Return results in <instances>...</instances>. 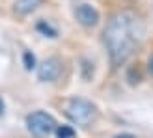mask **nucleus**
Here are the masks:
<instances>
[{
  "mask_svg": "<svg viewBox=\"0 0 153 138\" xmlns=\"http://www.w3.org/2000/svg\"><path fill=\"white\" fill-rule=\"evenodd\" d=\"M146 36V26L140 17L131 11H118L108 19L103 32L105 47L114 67L121 65L133 56Z\"/></svg>",
  "mask_w": 153,
  "mask_h": 138,
  "instance_id": "nucleus-1",
  "label": "nucleus"
},
{
  "mask_svg": "<svg viewBox=\"0 0 153 138\" xmlns=\"http://www.w3.org/2000/svg\"><path fill=\"white\" fill-rule=\"evenodd\" d=\"M65 114L69 119L76 125H90L97 118V108L95 105L82 97H73L65 105Z\"/></svg>",
  "mask_w": 153,
  "mask_h": 138,
  "instance_id": "nucleus-2",
  "label": "nucleus"
},
{
  "mask_svg": "<svg viewBox=\"0 0 153 138\" xmlns=\"http://www.w3.org/2000/svg\"><path fill=\"white\" fill-rule=\"evenodd\" d=\"M26 125H28V131L36 138H47L49 134L54 133L56 121L51 114L37 110V112H32L26 116Z\"/></svg>",
  "mask_w": 153,
  "mask_h": 138,
  "instance_id": "nucleus-3",
  "label": "nucleus"
},
{
  "mask_svg": "<svg viewBox=\"0 0 153 138\" xmlns=\"http://www.w3.org/2000/svg\"><path fill=\"white\" fill-rule=\"evenodd\" d=\"M62 75V62L58 58H47L37 67V79L41 82H54Z\"/></svg>",
  "mask_w": 153,
  "mask_h": 138,
  "instance_id": "nucleus-4",
  "label": "nucleus"
},
{
  "mask_svg": "<svg viewBox=\"0 0 153 138\" xmlns=\"http://www.w3.org/2000/svg\"><path fill=\"white\" fill-rule=\"evenodd\" d=\"M75 17L84 28H94L99 22V11L90 4H80L75 10Z\"/></svg>",
  "mask_w": 153,
  "mask_h": 138,
  "instance_id": "nucleus-5",
  "label": "nucleus"
},
{
  "mask_svg": "<svg viewBox=\"0 0 153 138\" xmlns=\"http://www.w3.org/2000/svg\"><path fill=\"white\" fill-rule=\"evenodd\" d=\"M41 4H43V0H15L13 11L19 17H25V15H30L32 11H36Z\"/></svg>",
  "mask_w": 153,
  "mask_h": 138,
  "instance_id": "nucleus-6",
  "label": "nucleus"
},
{
  "mask_svg": "<svg viewBox=\"0 0 153 138\" xmlns=\"http://www.w3.org/2000/svg\"><path fill=\"white\" fill-rule=\"evenodd\" d=\"M54 133H56L58 138H73L75 136V131H73L69 125H56Z\"/></svg>",
  "mask_w": 153,
  "mask_h": 138,
  "instance_id": "nucleus-7",
  "label": "nucleus"
},
{
  "mask_svg": "<svg viewBox=\"0 0 153 138\" xmlns=\"http://www.w3.org/2000/svg\"><path fill=\"white\" fill-rule=\"evenodd\" d=\"M22 62H25V67L30 71V69H34V67H36V56H34L30 50H26L25 54H22Z\"/></svg>",
  "mask_w": 153,
  "mask_h": 138,
  "instance_id": "nucleus-8",
  "label": "nucleus"
},
{
  "mask_svg": "<svg viewBox=\"0 0 153 138\" xmlns=\"http://www.w3.org/2000/svg\"><path fill=\"white\" fill-rule=\"evenodd\" d=\"M37 30H39V32H43V34H49V37H56V36H58L56 30L51 28L49 24H45V22H39V24H37Z\"/></svg>",
  "mask_w": 153,
  "mask_h": 138,
  "instance_id": "nucleus-9",
  "label": "nucleus"
},
{
  "mask_svg": "<svg viewBox=\"0 0 153 138\" xmlns=\"http://www.w3.org/2000/svg\"><path fill=\"white\" fill-rule=\"evenodd\" d=\"M148 69H149V73H151V76H153V54H151V58H149V64H148Z\"/></svg>",
  "mask_w": 153,
  "mask_h": 138,
  "instance_id": "nucleus-10",
  "label": "nucleus"
},
{
  "mask_svg": "<svg viewBox=\"0 0 153 138\" xmlns=\"http://www.w3.org/2000/svg\"><path fill=\"white\" fill-rule=\"evenodd\" d=\"M4 108H6V105H4V101H2V97H0V116L4 114Z\"/></svg>",
  "mask_w": 153,
  "mask_h": 138,
  "instance_id": "nucleus-11",
  "label": "nucleus"
},
{
  "mask_svg": "<svg viewBox=\"0 0 153 138\" xmlns=\"http://www.w3.org/2000/svg\"><path fill=\"white\" fill-rule=\"evenodd\" d=\"M116 138H136V136H133V134H120V136H116Z\"/></svg>",
  "mask_w": 153,
  "mask_h": 138,
  "instance_id": "nucleus-12",
  "label": "nucleus"
}]
</instances>
